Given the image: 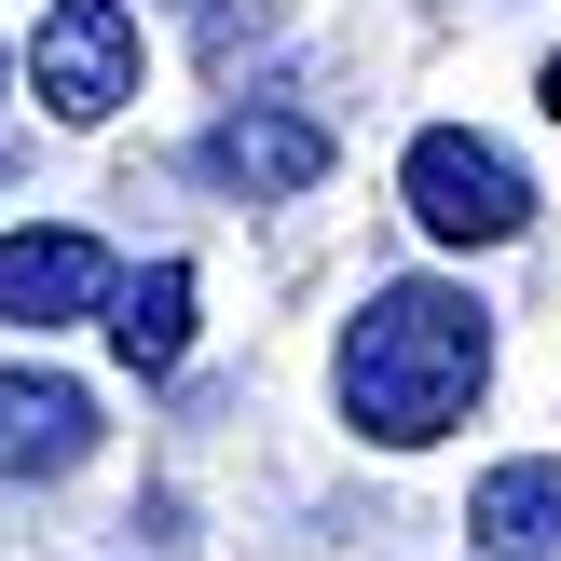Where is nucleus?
I'll return each instance as SVG.
<instances>
[{"instance_id": "nucleus-1", "label": "nucleus", "mask_w": 561, "mask_h": 561, "mask_svg": "<svg viewBox=\"0 0 561 561\" xmlns=\"http://www.w3.org/2000/svg\"><path fill=\"white\" fill-rule=\"evenodd\" d=\"M493 383V316L480 288H383L370 316L343 329V425L383 438V453H425V438H453L466 411H480Z\"/></svg>"}, {"instance_id": "nucleus-2", "label": "nucleus", "mask_w": 561, "mask_h": 561, "mask_svg": "<svg viewBox=\"0 0 561 561\" xmlns=\"http://www.w3.org/2000/svg\"><path fill=\"white\" fill-rule=\"evenodd\" d=\"M398 192H411V219H425L438 247H507L520 219H535V179H520L493 137H466V124H425V137H411Z\"/></svg>"}, {"instance_id": "nucleus-3", "label": "nucleus", "mask_w": 561, "mask_h": 561, "mask_svg": "<svg viewBox=\"0 0 561 561\" xmlns=\"http://www.w3.org/2000/svg\"><path fill=\"white\" fill-rule=\"evenodd\" d=\"M27 96H42L55 124H110V110L137 96V14L124 0H55L42 42H27Z\"/></svg>"}, {"instance_id": "nucleus-4", "label": "nucleus", "mask_w": 561, "mask_h": 561, "mask_svg": "<svg viewBox=\"0 0 561 561\" xmlns=\"http://www.w3.org/2000/svg\"><path fill=\"white\" fill-rule=\"evenodd\" d=\"M206 179L247 192V206H288V192L329 179V124H301V110H233V124H206Z\"/></svg>"}, {"instance_id": "nucleus-5", "label": "nucleus", "mask_w": 561, "mask_h": 561, "mask_svg": "<svg viewBox=\"0 0 561 561\" xmlns=\"http://www.w3.org/2000/svg\"><path fill=\"white\" fill-rule=\"evenodd\" d=\"M0 316H14V329L110 316V247L96 233H0Z\"/></svg>"}, {"instance_id": "nucleus-6", "label": "nucleus", "mask_w": 561, "mask_h": 561, "mask_svg": "<svg viewBox=\"0 0 561 561\" xmlns=\"http://www.w3.org/2000/svg\"><path fill=\"white\" fill-rule=\"evenodd\" d=\"M96 453V398L69 370H0V480H69Z\"/></svg>"}, {"instance_id": "nucleus-7", "label": "nucleus", "mask_w": 561, "mask_h": 561, "mask_svg": "<svg viewBox=\"0 0 561 561\" xmlns=\"http://www.w3.org/2000/svg\"><path fill=\"white\" fill-rule=\"evenodd\" d=\"M466 535H480V561H561V466L548 453L493 466V480L466 493Z\"/></svg>"}, {"instance_id": "nucleus-8", "label": "nucleus", "mask_w": 561, "mask_h": 561, "mask_svg": "<svg viewBox=\"0 0 561 561\" xmlns=\"http://www.w3.org/2000/svg\"><path fill=\"white\" fill-rule=\"evenodd\" d=\"M110 343H124V370H179L192 356V261L110 274Z\"/></svg>"}, {"instance_id": "nucleus-9", "label": "nucleus", "mask_w": 561, "mask_h": 561, "mask_svg": "<svg viewBox=\"0 0 561 561\" xmlns=\"http://www.w3.org/2000/svg\"><path fill=\"white\" fill-rule=\"evenodd\" d=\"M548 110H561V55H548Z\"/></svg>"}, {"instance_id": "nucleus-10", "label": "nucleus", "mask_w": 561, "mask_h": 561, "mask_svg": "<svg viewBox=\"0 0 561 561\" xmlns=\"http://www.w3.org/2000/svg\"><path fill=\"white\" fill-rule=\"evenodd\" d=\"M0 82H14V55H0Z\"/></svg>"}]
</instances>
